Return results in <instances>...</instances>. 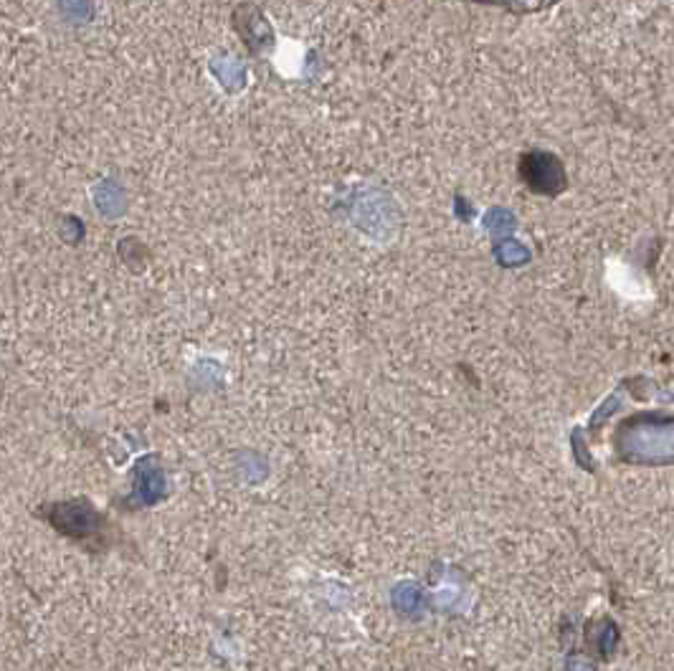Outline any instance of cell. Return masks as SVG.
Wrapping results in <instances>:
<instances>
[{"label":"cell","instance_id":"6da1fadb","mask_svg":"<svg viewBox=\"0 0 674 671\" xmlns=\"http://www.w3.org/2000/svg\"><path fill=\"white\" fill-rule=\"evenodd\" d=\"M518 175L525 186L537 195L556 198L568 188V173L558 155L548 150L522 152L518 163Z\"/></svg>","mask_w":674,"mask_h":671}]
</instances>
